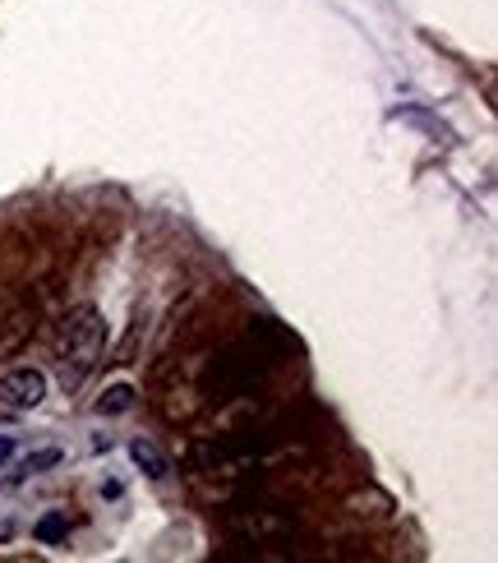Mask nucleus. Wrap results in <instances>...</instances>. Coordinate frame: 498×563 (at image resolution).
I'll use <instances>...</instances> for the list:
<instances>
[{"label":"nucleus","instance_id":"nucleus-1","mask_svg":"<svg viewBox=\"0 0 498 563\" xmlns=\"http://www.w3.org/2000/svg\"><path fill=\"white\" fill-rule=\"evenodd\" d=\"M107 356V319L92 305H75L56 323V361H60V384L79 388Z\"/></svg>","mask_w":498,"mask_h":563},{"label":"nucleus","instance_id":"nucleus-2","mask_svg":"<svg viewBox=\"0 0 498 563\" xmlns=\"http://www.w3.org/2000/svg\"><path fill=\"white\" fill-rule=\"evenodd\" d=\"M46 402V374L19 365L10 374H0V411L23 416V411H37Z\"/></svg>","mask_w":498,"mask_h":563},{"label":"nucleus","instance_id":"nucleus-8","mask_svg":"<svg viewBox=\"0 0 498 563\" xmlns=\"http://www.w3.org/2000/svg\"><path fill=\"white\" fill-rule=\"evenodd\" d=\"M14 453H19V443H14V439H0V472H5V466L14 462Z\"/></svg>","mask_w":498,"mask_h":563},{"label":"nucleus","instance_id":"nucleus-6","mask_svg":"<svg viewBox=\"0 0 498 563\" xmlns=\"http://www.w3.org/2000/svg\"><path fill=\"white\" fill-rule=\"evenodd\" d=\"M33 536H37L42 545H60L65 536H69V512H60V508H56V512H46V518H37Z\"/></svg>","mask_w":498,"mask_h":563},{"label":"nucleus","instance_id":"nucleus-7","mask_svg":"<svg viewBox=\"0 0 498 563\" xmlns=\"http://www.w3.org/2000/svg\"><path fill=\"white\" fill-rule=\"evenodd\" d=\"M134 388L130 384H115V388H107L102 393V402H98V416H125V411H134Z\"/></svg>","mask_w":498,"mask_h":563},{"label":"nucleus","instance_id":"nucleus-4","mask_svg":"<svg viewBox=\"0 0 498 563\" xmlns=\"http://www.w3.org/2000/svg\"><path fill=\"white\" fill-rule=\"evenodd\" d=\"M56 462H60V449H42V453H33V457H19L14 466H5L10 476H0V485H19V481H29V476L46 472V466H56Z\"/></svg>","mask_w":498,"mask_h":563},{"label":"nucleus","instance_id":"nucleus-5","mask_svg":"<svg viewBox=\"0 0 498 563\" xmlns=\"http://www.w3.org/2000/svg\"><path fill=\"white\" fill-rule=\"evenodd\" d=\"M130 457H134L139 466H144V472H148L153 481H166V476H171V462H166L148 439H134V443H130Z\"/></svg>","mask_w":498,"mask_h":563},{"label":"nucleus","instance_id":"nucleus-3","mask_svg":"<svg viewBox=\"0 0 498 563\" xmlns=\"http://www.w3.org/2000/svg\"><path fill=\"white\" fill-rule=\"evenodd\" d=\"M37 328V310L29 300H0V361L19 356Z\"/></svg>","mask_w":498,"mask_h":563}]
</instances>
